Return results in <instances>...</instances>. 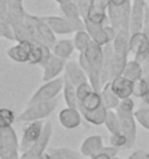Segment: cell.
Here are the masks:
<instances>
[{"instance_id":"obj_1","label":"cell","mask_w":149,"mask_h":159,"mask_svg":"<svg viewBox=\"0 0 149 159\" xmlns=\"http://www.w3.org/2000/svg\"><path fill=\"white\" fill-rule=\"evenodd\" d=\"M103 49L104 46L91 42L84 52H80L78 64L88 77V81L95 91H101V68H103Z\"/></svg>"},{"instance_id":"obj_2","label":"cell","mask_w":149,"mask_h":159,"mask_svg":"<svg viewBox=\"0 0 149 159\" xmlns=\"http://www.w3.org/2000/svg\"><path fill=\"white\" fill-rule=\"evenodd\" d=\"M117 116L120 120L122 133L128 138V146L126 149L135 145L136 142V117H135V101L132 98H124L120 101V106L116 109Z\"/></svg>"},{"instance_id":"obj_3","label":"cell","mask_w":149,"mask_h":159,"mask_svg":"<svg viewBox=\"0 0 149 159\" xmlns=\"http://www.w3.org/2000/svg\"><path fill=\"white\" fill-rule=\"evenodd\" d=\"M58 100H48V101H36V103H28L23 111L16 117L17 121H35V120H44L45 117H48L49 114H52L55 109H57Z\"/></svg>"},{"instance_id":"obj_4","label":"cell","mask_w":149,"mask_h":159,"mask_svg":"<svg viewBox=\"0 0 149 159\" xmlns=\"http://www.w3.org/2000/svg\"><path fill=\"white\" fill-rule=\"evenodd\" d=\"M21 140L15 129H0V159H21Z\"/></svg>"},{"instance_id":"obj_5","label":"cell","mask_w":149,"mask_h":159,"mask_svg":"<svg viewBox=\"0 0 149 159\" xmlns=\"http://www.w3.org/2000/svg\"><path fill=\"white\" fill-rule=\"evenodd\" d=\"M107 16L110 20V25L116 28V30L129 29L130 30V16H132V3L128 2L126 4L116 6L109 4L107 6Z\"/></svg>"},{"instance_id":"obj_6","label":"cell","mask_w":149,"mask_h":159,"mask_svg":"<svg viewBox=\"0 0 149 159\" xmlns=\"http://www.w3.org/2000/svg\"><path fill=\"white\" fill-rule=\"evenodd\" d=\"M64 88V78L58 77L55 80L46 81L44 85L38 88L36 91L32 94L30 100L28 103H36V101H48V100H54L58 97V94L62 91Z\"/></svg>"},{"instance_id":"obj_7","label":"cell","mask_w":149,"mask_h":159,"mask_svg":"<svg viewBox=\"0 0 149 159\" xmlns=\"http://www.w3.org/2000/svg\"><path fill=\"white\" fill-rule=\"evenodd\" d=\"M51 136H52V123H51V121H46L41 138L33 143L29 151H26L25 153H22L21 159H39L44 155V152L48 149Z\"/></svg>"},{"instance_id":"obj_8","label":"cell","mask_w":149,"mask_h":159,"mask_svg":"<svg viewBox=\"0 0 149 159\" xmlns=\"http://www.w3.org/2000/svg\"><path fill=\"white\" fill-rule=\"evenodd\" d=\"M45 123L42 120H35L30 121L29 125L23 129V136L21 139V153H25L26 151H29L32 145L41 138L42 132H44Z\"/></svg>"},{"instance_id":"obj_9","label":"cell","mask_w":149,"mask_h":159,"mask_svg":"<svg viewBox=\"0 0 149 159\" xmlns=\"http://www.w3.org/2000/svg\"><path fill=\"white\" fill-rule=\"evenodd\" d=\"M148 7L146 0H133L132 2V16H130V34H136L143 29L145 12Z\"/></svg>"},{"instance_id":"obj_10","label":"cell","mask_w":149,"mask_h":159,"mask_svg":"<svg viewBox=\"0 0 149 159\" xmlns=\"http://www.w3.org/2000/svg\"><path fill=\"white\" fill-rule=\"evenodd\" d=\"M30 51H32V42H29V41L17 42L16 45L10 46V48L7 49V57L12 59L13 62L29 64Z\"/></svg>"},{"instance_id":"obj_11","label":"cell","mask_w":149,"mask_h":159,"mask_svg":"<svg viewBox=\"0 0 149 159\" xmlns=\"http://www.w3.org/2000/svg\"><path fill=\"white\" fill-rule=\"evenodd\" d=\"M81 120H83V114L78 109L75 107H68L67 106L65 109H62L58 114V121L59 125L64 127V129H77L80 125H81Z\"/></svg>"},{"instance_id":"obj_12","label":"cell","mask_w":149,"mask_h":159,"mask_svg":"<svg viewBox=\"0 0 149 159\" xmlns=\"http://www.w3.org/2000/svg\"><path fill=\"white\" fill-rule=\"evenodd\" d=\"M110 85H112V90L116 93V96L119 97L120 100L130 98L133 96V91H135V81L129 80L128 77L124 75L114 77L110 81Z\"/></svg>"},{"instance_id":"obj_13","label":"cell","mask_w":149,"mask_h":159,"mask_svg":"<svg viewBox=\"0 0 149 159\" xmlns=\"http://www.w3.org/2000/svg\"><path fill=\"white\" fill-rule=\"evenodd\" d=\"M62 75L65 77V78L70 80L75 87H78V85H81V84H84V83H90V81H88L87 74H86V71L81 68V65H80L78 62L70 61V59L67 61Z\"/></svg>"},{"instance_id":"obj_14","label":"cell","mask_w":149,"mask_h":159,"mask_svg":"<svg viewBox=\"0 0 149 159\" xmlns=\"http://www.w3.org/2000/svg\"><path fill=\"white\" fill-rule=\"evenodd\" d=\"M42 17L49 25L51 29L54 30L55 35H68L72 34V32H77L74 25L65 16H42Z\"/></svg>"},{"instance_id":"obj_15","label":"cell","mask_w":149,"mask_h":159,"mask_svg":"<svg viewBox=\"0 0 149 159\" xmlns=\"http://www.w3.org/2000/svg\"><path fill=\"white\" fill-rule=\"evenodd\" d=\"M67 59H62L57 55H52L49 58V61L45 64V67L42 68L44 70V74H42V80L44 81H51V80L58 78L59 74L64 72V68H65Z\"/></svg>"},{"instance_id":"obj_16","label":"cell","mask_w":149,"mask_h":159,"mask_svg":"<svg viewBox=\"0 0 149 159\" xmlns=\"http://www.w3.org/2000/svg\"><path fill=\"white\" fill-rule=\"evenodd\" d=\"M104 143H103V138L99 134H91L88 138H86L80 146V152L84 158H93L95 153L103 151Z\"/></svg>"},{"instance_id":"obj_17","label":"cell","mask_w":149,"mask_h":159,"mask_svg":"<svg viewBox=\"0 0 149 159\" xmlns=\"http://www.w3.org/2000/svg\"><path fill=\"white\" fill-rule=\"evenodd\" d=\"M81 152L71 148H48L39 159H83Z\"/></svg>"},{"instance_id":"obj_18","label":"cell","mask_w":149,"mask_h":159,"mask_svg":"<svg viewBox=\"0 0 149 159\" xmlns=\"http://www.w3.org/2000/svg\"><path fill=\"white\" fill-rule=\"evenodd\" d=\"M33 23H35V28L38 30V35L41 38V42L49 45L51 48L55 45L57 42V36H55L54 30L49 28V25L44 20V17H39V16H33Z\"/></svg>"},{"instance_id":"obj_19","label":"cell","mask_w":149,"mask_h":159,"mask_svg":"<svg viewBox=\"0 0 149 159\" xmlns=\"http://www.w3.org/2000/svg\"><path fill=\"white\" fill-rule=\"evenodd\" d=\"M84 25H86V30L90 34L91 39L99 43L101 46H106L110 43L109 41V36L106 34V29H104V25L101 23H94V22H90V20H84Z\"/></svg>"},{"instance_id":"obj_20","label":"cell","mask_w":149,"mask_h":159,"mask_svg":"<svg viewBox=\"0 0 149 159\" xmlns=\"http://www.w3.org/2000/svg\"><path fill=\"white\" fill-rule=\"evenodd\" d=\"M113 80V46H104L103 49V68H101V84H107Z\"/></svg>"},{"instance_id":"obj_21","label":"cell","mask_w":149,"mask_h":159,"mask_svg":"<svg viewBox=\"0 0 149 159\" xmlns=\"http://www.w3.org/2000/svg\"><path fill=\"white\" fill-rule=\"evenodd\" d=\"M103 106V98H101V94L100 91H93L86 96L83 100L78 103V110L81 113H86V111H93V110H97L99 107Z\"/></svg>"},{"instance_id":"obj_22","label":"cell","mask_w":149,"mask_h":159,"mask_svg":"<svg viewBox=\"0 0 149 159\" xmlns=\"http://www.w3.org/2000/svg\"><path fill=\"white\" fill-rule=\"evenodd\" d=\"M74 51H75V46L72 39H59L52 46V54L62 59H67V61L71 58V55H72Z\"/></svg>"},{"instance_id":"obj_23","label":"cell","mask_w":149,"mask_h":159,"mask_svg":"<svg viewBox=\"0 0 149 159\" xmlns=\"http://www.w3.org/2000/svg\"><path fill=\"white\" fill-rule=\"evenodd\" d=\"M100 94H101V98H103V104L107 107V110H116L120 106V101L122 100L116 96V93L112 90L110 83L104 84L103 88H101V91H100Z\"/></svg>"},{"instance_id":"obj_24","label":"cell","mask_w":149,"mask_h":159,"mask_svg":"<svg viewBox=\"0 0 149 159\" xmlns=\"http://www.w3.org/2000/svg\"><path fill=\"white\" fill-rule=\"evenodd\" d=\"M64 78V88H62V94H64V100H65L68 107H75L78 109V97H77V87L71 83L68 78L62 75Z\"/></svg>"},{"instance_id":"obj_25","label":"cell","mask_w":149,"mask_h":159,"mask_svg":"<svg viewBox=\"0 0 149 159\" xmlns=\"http://www.w3.org/2000/svg\"><path fill=\"white\" fill-rule=\"evenodd\" d=\"M123 75L128 77L129 80H132V81H139L142 77L145 75V71H143V64L136 61V59H130L126 65L123 71Z\"/></svg>"},{"instance_id":"obj_26","label":"cell","mask_w":149,"mask_h":159,"mask_svg":"<svg viewBox=\"0 0 149 159\" xmlns=\"http://www.w3.org/2000/svg\"><path fill=\"white\" fill-rule=\"evenodd\" d=\"M107 111H109L107 107L103 104L101 107H99L97 110H93V111H86V113H81V114H83L84 120H87L88 123L95 125V126H101V125H104V120H106Z\"/></svg>"},{"instance_id":"obj_27","label":"cell","mask_w":149,"mask_h":159,"mask_svg":"<svg viewBox=\"0 0 149 159\" xmlns=\"http://www.w3.org/2000/svg\"><path fill=\"white\" fill-rule=\"evenodd\" d=\"M72 42H74V46H75V51L78 52H84V51L88 48L93 39H91L90 34H88L86 29H81V30H77L74 32V38H72Z\"/></svg>"},{"instance_id":"obj_28","label":"cell","mask_w":149,"mask_h":159,"mask_svg":"<svg viewBox=\"0 0 149 159\" xmlns=\"http://www.w3.org/2000/svg\"><path fill=\"white\" fill-rule=\"evenodd\" d=\"M104 126H106V129L109 130L110 134L122 133L120 120H119V116H117L116 110H109L107 111V116H106V120H104Z\"/></svg>"},{"instance_id":"obj_29","label":"cell","mask_w":149,"mask_h":159,"mask_svg":"<svg viewBox=\"0 0 149 159\" xmlns=\"http://www.w3.org/2000/svg\"><path fill=\"white\" fill-rule=\"evenodd\" d=\"M15 120H16V116L13 113V110L7 109V107H0V129L12 127Z\"/></svg>"},{"instance_id":"obj_30","label":"cell","mask_w":149,"mask_h":159,"mask_svg":"<svg viewBox=\"0 0 149 159\" xmlns=\"http://www.w3.org/2000/svg\"><path fill=\"white\" fill-rule=\"evenodd\" d=\"M135 117H136V121L143 129L149 130V106L143 104L142 107L135 110Z\"/></svg>"},{"instance_id":"obj_31","label":"cell","mask_w":149,"mask_h":159,"mask_svg":"<svg viewBox=\"0 0 149 159\" xmlns=\"http://www.w3.org/2000/svg\"><path fill=\"white\" fill-rule=\"evenodd\" d=\"M148 91H149V78L143 75L139 81L135 83V91H133V96L137 97V98H143Z\"/></svg>"},{"instance_id":"obj_32","label":"cell","mask_w":149,"mask_h":159,"mask_svg":"<svg viewBox=\"0 0 149 159\" xmlns=\"http://www.w3.org/2000/svg\"><path fill=\"white\" fill-rule=\"evenodd\" d=\"M109 140H110V145L117 148V149H122V148L126 149V146H128V138H126L123 133L110 134V139H109Z\"/></svg>"},{"instance_id":"obj_33","label":"cell","mask_w":149,"mask_h":159,"mask_svg":"<svg viewBox=\"0 0 149 159\" xmlns=\"http://www.w3.org/2000/svg\"><path fill=\"white\" fill-rule=\"evenodd\" d=\"M77 3H78V7H80V10H81V15H83V17L86 19L88 12H90L91 9H93V6H94L95 0H77Z\"/></svg>"},{"instance_id":"obj_34","label":"cell","mask_w":149,"mask_h":159,"mask_svg":"<svg viewBox=\"0 0 149 159\" xmlns=\"http://www.w3.org/2000/svg\"><path fill=\"white\" fill-rule=\"evenodd\" d=\"M128 159H149V153L145 151H135L130 156H128Z\"/></svg>"},{"instance_id":"obj_35","label":"cell","mask_w":149,"mask_h":159,"mask_svg":"<svg viewBox=\"0 0 149 159\" xmlns=\"http://www.w3.org/2000/svg\"><path fill=\"white\" fill-rule=\"evenodd\" d=\"M103 151L106 152V153H109V155L112 156V158H116V156H117V152H119V149L110 145V146H104V148H103Z\"/></svg>"},{"instance_id":"obj_36","label":"cell","mask_w":149,"mask_h":159,"mask_svg":"<svg viewBox=\"0 0 149 159\" xmlns=\"http://www.w3.org/2000/svg\"><path fill=\"white\" fill-rule=\"evenodd\" d=\"M90 159H113V158L109 155V153H106L104 151H101V152H99V153H95V155Z\"/></svg>"},{"instance_id":"obj_37","label":"cell","mask_w":149,"mask_h":159,"mask_svg":"<svg viewBox=\"0 0 149 159\" xmlns=\"http://www.w3.org/2000/svg\"><path fill=\"white\" fill-rule=\"evenodd\" d=\"M128 2H130V0H110V3H112V4H116V6H122V4H126Z\"/></svg>"},{"instance_id":"obj_38","label":"cell","mask_w":149,"mask_h":159,"mask_svg":"<svg viewBox=\"0 0 149 159\" xmlns=\"http://www.w3.org/2000/svg\"><path fill=\"white\" fill-rule=\"evenodd\" d=\"M143 71H145V75H149V57L146 58L145 62H143Z\"/></svg>"},{"instance_id":"obj_39","label":"cell","mask_w":149,"mask_h":159,"mask_svg":"<svg viewBox=\"0 0 149 159\" xmlns=\"http://www.w3.org/2000/svg\"><path fill=\"white\" fill-rule=\"evenodd\" d=\"M142 100H143V104H146V106H149V91L146 93V96L143 97V98H142Z\"/></svg>"},{"instance_id":"obj_40","label":"cell","mask_w":149,"mask_h":159,"mask_svg":"<svg viewBox=\"0 0 149 159\" xmlns=\"http://www.w3.org/2000/svg\"><path fill=\"white\" fill-rule=\"evenodd\" d=\"M54 2H57L58 4H62V3H67V2H70V0H54ZM72 2V0H71Z\"/></svg>"},{"instance_id":"obj_41","label":"cell","mask_w":149,"mask_h":159,"mask_svg":"<svg viewBox=\"0 0 149 159\" xmlns=\"http://www.w3.org/2000/svg\"><path fill=\"white\" fill-rule=\"evenodd\" d=\"M113 159H120V158H117V156H116V158H113Z\"/></svg>"},{"instance_id":"obj_42","label":"cell","mask_w":149,"mask_h":159,"mask_svg":"<svg viewBox=\"0 0 149 159\" xmlns=\"http://www.w3.org/2000/svg\"><path fill=\"white\" fill-rule=\"evenodd\" d=\"M83 159H90V158H83Z\"/></svg>"},{"instance_id":"obj_43","label":"cell","mask_w":149,"mask_h":159,"mask_svg":"<svg viewBox=\"0 0 149 159\" xmlns=\"http://www.w3.org/2000/svg\"><path fill=\"white\" fill-rule=\"evenodd\" d=\"M72 2H77V0H72Z\"/></svg>"},{"instance_id":"obj_44","label":"cell","mask_w":149,"mask_h":159,"mask_svg":"<svg viewBox=\"0 0 149 159\" xmlns=\"http://www.w3.org/2000/svg\"><path fill=\"white\" fill-rule=\"evenodd\" d=\"M148 6H149V2H148Z\"/></svg>"}]
</instances>
